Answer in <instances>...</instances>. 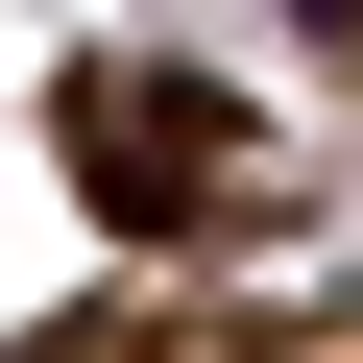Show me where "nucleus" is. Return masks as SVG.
I'll return each mask as SVG.
<instances>
[{"label": "nucleus", "mask_w": 363, "mask_h": 363, "mask_svg": "<svg viewBox=\"0 0 363 363\" xmlns=\"http://www.w3.org/2000/svg\"><path fill=\"white\" fill-rule=\"evenodd\" d=\"M49 121H73V194H97L121 242H194V218L242 194V97H218V73H169V49H73Z\"/></svg>", "instance_id": "obj_1"}, {"label": "nucleus", "mask_w": 363, "mask_h": 363, "mask_svg": "<svg viewBox=\"0 0 363 363\" xmlns=\"http://www.w3.org/2000/svg\"><path fill=\"white\" fill-rule=\"evenodd\" d=\"M315 25H363V0H315Z\"/></svg>", "instance_id": "obj_2"}]
</instances>
